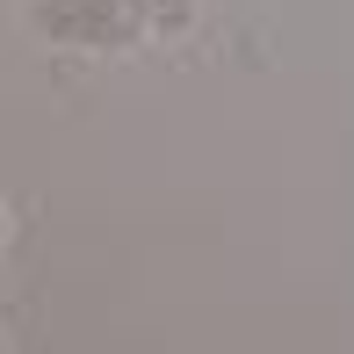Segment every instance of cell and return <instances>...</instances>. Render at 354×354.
I'll use <instances>...</instances> for the list:
<instances>
[{"mask_svg":"<svg viewBox=\"0 0 354 354\" xmlns=\"http://www.w3.org/2000/svg\"><path fill=\"white\" fill-rule=\"evenodd\" d=\"M37 29L51 44H131L138 37V8L131 0H44Z\"/></svg>","mask_w":354,"mask_h":354,"instance_id":"obj_1","label":"cell"}]
</instances>
